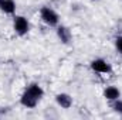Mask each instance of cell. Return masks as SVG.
Here are the masks:
<instances>
[{
	"label": "cell",
	"mask_w": 122,
	"mask_h": 120,
	"mask_svg": "<svg viewBox=\"0 0 122 120\" xmlns=\"http://www.w3.org/2000/svg\"><path fill=\"white\" fill-rule=\"evenodd\" d=\"M38 16H40V20H41L46 26L53 27V28H56V27L61 23L60 14H58L57 10L53 9L51 6H41L40 10H38Z\"/></svg>",
	"instance_id": "obj_1"
},
{
	"label": "cell",
	"mask_w": 122,
	"mask_h": 120,
	"mask_svg": "<svg viewBox=\"0 0 122 120\" xmlns=\"http://www.w3.org/2000/svg\"><path fill=\"white\" fill-rule=\"evenodd\" d=\"M31 30L30 20L26 16L21 14H14L13 16V31L19 37H26Z\"/></svg>",
	"instance_id": "obj_2"
},
{
	"label": "cell",
	"mask_w": 122,
	"mask_h": 120,
	"mask_svg": "<svg viewBox=\"0 0 122 120\" xmlns=\"http://www.w3.org/2000/svg\"><path fill=\"white\" fill-rule=\"evenodd\" d=\"M90 69L95 74H99V75H109L112 74V65L111 62L105 58H94L90 61Z\"/></svg>",
	"instance_id": "obj_3"
},
{
	"label": "cell",
	"mask_w": 122,
	"mask_h": 120,
	"mask_svg": "<svg viewBox=\"0 0 122 120\" xmlns=\"http://www.w3.org/2000/svg\"><path fill=\"white\" fill-rule=\"evenodd\" d=\"M56 35L58 38L61 44L64 45H70L72 42V31L68 26H64V24H58L56 27Z\"/></svg>",
	"instance_id": "obj_4"
},
{
	"label": "cell",
	"mask_w": 122,
	"mask_h": 120,
	"mask_svg": "<svg viewBox=\"0 0 122 120\" xmlns=\"http://www.w3.org/2000/svg\"><path fill=\"white\" fill-rule=\"evenodd\" d=\"M54 100H56V105L60 107V109H64V110H68L72 107L74 105V99L70 93L67 92H60L54 96Z\"/></svg>",
	"instance_id": "obj_5"
},
{
	"label": "cell",
	"mask_w": 122,
	"mask_h": 120,
	"mask_svg": "<svg viewBox=\"0 0 122 120\" xmlns=\"http://www.w3.org/2000/svg\"><path fill=\"white\" fill-rule=\"evenodd\" d=\"M40 102L41 100H38L37 97H34L30 92H27L26 89L23 90V93L20 95V105L23 107H26V109H36Z\"/></svg>",
	"instance_id": "obj_6"
},
{
	"label": "cell",
	"mask_w": 122,
	"mask_h": 120,
	"mask_svg": "<svg viewBox=\"0 0 122 120\" xmlns=\"http://www.w3.org/2000/svg\"><path fill=\"white\" fill-rule=\"evenodd\" d=\"M121 89L117 86V85H109V86H105L102 90V97L107 100V102H112V100H117L121 97Z\"/></svg>",
	"instance_id": "obj_7"
},
{
	"label": "cell",
	"mask_w": 122,
	"mask_h": 120,
	"mask_svg": "<svg viewBox=\"0 0 122 120\" xmlns=\"http://www.w3.org/2000/svg\"><path fill=\"white\" fill-rule=\"evenodd\" d=\"M17 10L16 0H0V11L7 16H14Z\"/></svg>",
	"instance_id": "obj_8"
},
{
	"label": "cell",
	"mask_w": 122,
	"mask_h": 120,
	"mask_svg": "<svg viewBox=\"0 0 122 120\" xmlns=\"http://www.w3.org/2000/svg\"><path fill=\"white\" fill-rule=\"evenodd\" d=\"M24 89L27 90V92H30L31 95L34 96V97H37L38 100H41L43 97H44V88L38 83V82H30V83H27V86L24 88Z\"/></svg>",
	"instance_id": "obj_9"
},
{
	"label": "cell",
	"mask_w": 122,
	"mask_h": 120,
	"mask_svg": "<svg viewBox=\"0 0 122 120\" xmlns=\"http://www.w3.org/2000/svg\"><path fill=\"white\" fill-rule=\"evenodd\" d=\"M109 106H111V109H112L114 113H117L118 116H121L122 117V97L117 99V100L109 102Z\"/></svg>",
	"instance_id": "obj_10"
},
{
	"label": "cell",
	"mask_w": 122,
	"mask_h": 120,
	"mask_svg": "<svg viewBox=\"0 0 122 120\" xmlns=\"http://www.w3.org/2000/svg\"><path fill=\"white\" fill-rule=\"evenodd\" d=\"M114 47H115L117 52H118L119 55H122V34L117 35V37L114 38Z\"/></svg>",
	"instance_id": "obj_11"
},
{
	"label": "cell",
	"mask_w": 122,
	"mask_h": 120,
	"mask_svg": "<svg viewBox=\"0 0 122 120\" xmlns=\"http://www.w3.org/2000/svg\"><path fill=\"white\" fill-rule=\"evenodd\" d=\"M6 113H7V107H0V119L6 116Z\"/></svg>",
	"instance_id": "obj_12"
},
{
	"label": "cell",
	"mask_w": 122,
	"mask_h": 120,
	"mask_svg": "<svg viewBox=\"0 0 122 120\" xmlns=\"http://www.w3.org/2000/svg\"><path fill=\"white\" fill-rule=\"evenodd\" d=\"M91 1H98V0H91Z\"/></svg>",
	"instance_id": "obj_13"
}]
</instances>
